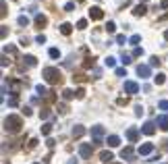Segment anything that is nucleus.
I'll list each match as a JSON object with an SVG mask.
<instances>
[{"mask_svg": "<svg viewBox=\"0 0 168 164\" xmlns=\"http://www.w3.org/2000/svg\"><path fill=\"white\" fill-rule=\"evenodd\" d=\"M104 65H106V67H114V65H116V58H114V56H108V58L104 60Z\"/></svg>", "mask_w": 168, "mask_h": 164, "instance_id": "obj_29", "label": "nucleus"}, {"mask_svg": "<svg viewBox=\"0 0 168 164\" xmlns=\"http://www.w3.org/2000/svg\"><path fill=\"white\" fill-rule=\"evenodd\" d=\"M127 139L131 141V143H135V141L139 139V131L133 129V127H131V129H127Z\"/></svg>", "mask_w": 168, "mask_h": 164, "instance_id": "obj_10", "label": "nucleus"}, {"mask_svg": "<svg viewBox=\"0 0 168 164\" xmlns=\"http://www.w3.org/2000/svg\"><path fill=\"white\" fill-rule=\"evenodd\" d=\"M21 127H23L21 117H17V114H9V117L4 118V129L9 131V133H19Z\"/></svg>", "mask_w": 168, "mask_h": 164, "instance_id": "obj_2", "label": "nucleus"}, {"mask_svg": "<svg viewBox=\"0 0 168 164\" xmlns=\"http://www.w3.org/2000/svg\"><path fill=\"white\" fill-rule=\"evenodd\" d=\"M19 104V98H17V96H12L11 100H9V106H17Z\"/></svg>", "mask_w": 168, "mask_h": 164, "instance_id": "obj_37", "label": "nucleus"}, {"mask_svg": "<svg viewBox=\"0 0 168 164\" xmlns=\"http://www.w3.org/2000/svg\"><path fill=\"white\" fill-rule=\"evenodd\" d=\"M100 160H104V162H110V160H114V156H112V152H106V150H104V152L100 154Z\"/></svg>", "mask_w": 168, "mask_h": 164, "instance_id": "obj_19", "label": "nucleus"}, {"mask_svg": "<svg viewBox=\"0 0 168 164\" xmlns=\"http://www.w3.org/2000/svg\"><path fill=\"white\" fill-rule=\"evenodd\" d=\"M120 156H122V160H133V158H135V154H133V148H131V145H127V148L120 152Z\"/></svg>", "mask_w": 168, "mask_h": 164, "instance_id": "obj_11", "label": "nucleus"}, {"mask_svg": "<svg viewBox=\"0 0 168 164\" xmlns=\"http://www.w3.org/2000/svg\"><path fill=\"white\" fill-rule=\"evenodd\" d=\"M71 31H73V25L71 23H62V25H60V33H62V35H71Z\"/></svg>", "mask_w": 168, "mask_h": 164, "instance_id": "obj_17", "label": "nucleus"}, {"mask_svg": "<svg viewBox=\"0 0 168 164\" xmlns=\"http://www.w3.org/2000/svg\"><path fill=\"white\" fill-rule=\"evenodd\" d=\"M158 127L162 131H168V114H162V117H158Z\"/></svg>", "mask_w": 168, "mask_h": 164, "instance_id": "obj_12", "label": "nucleus"}, {"mask_svg": "<svg viewBox=\"0 0 168 164\" xmlns=\"http://www.w3.org/2000/svg\"><path fill=\"white\" fill-rule=\"evenodd\" d=\"M89 19H91V21H100V19H104V11H102L100 6H91V9H89Z\"/></svg>", "mask_w": 168, "mask_h": 164, "instance_id": "obj_5", "label": "nucleus"}, {"mask_svg": "<svg viewBox=\"0 0 168 164\" xmlns=\"http://www.w3.org/2000/svg\"><path fill=\"white\" fill-rule=\"evenodd\" d=\"M33 164H37V162H33Z\"/></svg>", "mask_w": 168, "mask_h": 164, "instance_id": "obj_54", "label": "nucleus"}, {"mask_svg": "<svg viewBox=\"0 0 168 164\" xmlns=\"http://www.w3.org/2000/svg\"><path fill=\"white\" fill-rule=\"evenodd\" d=\"M4 52H9V54H17V48H15V46H6V48H4Z\"/></svg>", "mask_w": 168, "mask_h": 164, "instance_id": "obj_36", "label": "nucleus"}, {"mask_svg": "<svg viewBox=\"0 0 168 164\" xmlns=\"http://www.w3.org/2000/svg\"><path fill=\"white\" fill-rule=\"evenodd\" d=\"M141 112H143V108H141V106H135V114L141 117Z\"/></svg>", "mask_w": 168, "mask_h": 164, "instance_id": "obj_45", "label": "nucleus"}, {"mask_svg": "<svg viewBox=\"0 0 168 164\" xmlns=\"http://www.w3.org/2000/svg\"><path fill=\"white\" fill-rule=\"evenodd\" d=\"M50 133H52V125L50 123H44L42 125V135H50Z\"/></svg>", "mask_w": 168, "mask_h": 164, "instance_id": "obj_22", "label": "nucleus"}, {"mask_svg": "<svg viewBox=\"0 0 168 164\" xmlns=\"http://www.w3.org/2000/svg\"><path fill=\"white\" fill-rule=\"evenodd\" d=\"M129 42H131L133 46L137 48V44H139V42H141V35H137V33H135V35H131V37H129Z\"/></svg>", "mask_w": 168, "mask_h": 164, "instance_id": "obj_26", "label": "nucleus"}, {"mask_svg": "<svg viewBox=\"0 0 168 164\" xmlns=\"http://www.w3.org/2000/svg\"><path fill=\"white\" fill-rule=\"evenodd\" d=\"M75 96H77V100H83V98H85V89H83V87L75 89Z\"/></svg>", "mask_w": 168, "mask_h": 164, "instance_id": "obj_28", "label": "nucleus"}, {"mask_svg": "<svg viewBox=\"0 0 168 164\" xmlns=\"http://www.w3.org/2000/svg\"><path fill=\"white\" fill-rule=\"evenodd\" d=\"M106 143H108L110 148H116V145H120V137L118 135H110L108 139H106Z\"/></svg>", "mask_w": 168, "mask_h": 164, "instance_id": "obj_15", "label": "nucleus"}, {"mask_svg": "<svg viewBox=\"0 0 168 164\" xmlns=\"http://www.w3.org/2000/svg\"><path fill=\"white\" fill-rule=\"evenodd\" d=\"M162 9H168V0H162V4H160Z\"/></svg>", "mask_w": 168, "mask_h": 164, "instance_id": "obj_48", "label": "nucleus"}, {"mask_svg": "<svg viewBox=\"0 0 168 164\" xmlns=\"http://www.w3.org/2000/svg\"><path fill=\"white\" fill-rule=\"evenodd\" d=\"M36 42H37V44H44V42H46V35H44V33H39V35L36 37Z\"/></svg>", "mask_w": 168, "mask_h": 164, "instance_id": "obj_39", "label": "nucleus"}, {"mask_svg": "<svg viewBox=\"0 0 168 164\" xmlns=\"http://www.w3.org/2000/svg\"><path fill=\"white\" fill-rule=\"evenodd\" d=\"M149 65H152V67H160V58H158V56H152V58H149Z\"/></svg>", "mask_w": 168, "mask_h": 164, "instance_id": "obj_34", "label": "nucleus"}, {"mask_svg": "<svg viewBox=\"0 0 168 164\" xmlns=\"http://www.w3.org/2000/svg\"><path fill=\"white\" fill-rule=\"evenodd\" d=\"M139 156H147V154L154 152V143H143V145H139Z\"/></svg>", "mask_w": 168, "mask_h": 164, "instance_id": "obj_9", "label": "nucleus"}, {"mask_svg": "<svg viewBox=\"0 0 168 164\" xmlns=\"http://www.w3.org/2000/svg\"><path fill=\"white\" fill-rule=\"evenodd\" d=\"M106 31H108V33H114V31H116V23H114V21H108V23H106Z\"/></svg>", "mask_w": 168, "mask_h": 164, "instance_id": "obj_25", "label": "nucleus"}, {"mask_svg": "<svg viewBox=\"0 0 168 164\" xmlns=\"http://www.w3.org/2000/svg\"><path fill=\"white\" fill-rule=\"evenodd\" d=\"M36 25L37 27H46L48 25V17L46 15H36Z\"/></svg>", "mask_w": 168, "mask_h": 164, "instance_id": "obj_14", "label": "nucleus"}, {"mask_svg": "<svg viewBox=\"0 0 168 164\" xmlns=\"http://www.w3.org/2000/svg\"><path fill=\"white\" fill-rule=\"evenodd\" d=\"M42 77L46 79V83L50 85H56V83L62 81V75H60V71L56 67H46V69L42 71Z\"/></svg>", "mask_w": 168, "mask_h": 164, "instance_id": "obj_1", "label": "nucleus"}, {"mask_svg": "<svg viewBox=\"0 0 168 164\" xmlns=\"http://www.w3.org/2000/svg\"><path fill=\"white\" fill-rule=\"evenodd\" d=\"M166 19H168V12H166V15H162V17L158 19V21H166Z\"/></svg>", "mask_w": 168, "mask_h": 164, "instance_id": "obj_49", "label": "nucleus"}, {"mask_svg": "<svg viewBox=\"0 0 168 164\" xmlns=\"http://www.w3.org/2000/svg\"><path fill=\"white\" fill-rule=\"evenodd\" d=\"M85 135V127H81V125H75L73 127V137L75 139H79V137H83Z\"/></svg>", "mask_w": 168, "mask_h": 164, "instance_id": "obj_13", "label": "nucleus"}, {"mask_svg": "<svg viewBox=\"0 0 168 164\" xmlns=\"http://www.w3.org/2000/svg\"><path fill=\"white\" fill-rule=\"evenodd\" d=\"M91 154H94V145H89V143H81L79 145V156L81 158H91Z\"/></svg>", "mask_w": 168, "mask_h": 164, "instance_id": "obj_3", "label": "nucleus"}, {"mask_svg": "<svg viewBox=\"0 0 168 164\" xmlns=\"http://www.w3.org/2000/svg\"><path fill=\"white\" fill-rule=\"evenodd\" d=\"M36 89H37V94H39V96H44V98H48V96H50V92L46 89V87H44V85H37Z\"/></svg>", "mask_w": 168, "mask_h": 164, "instance_id": "obj_23", "label": "nucleus"}, {"mask_svg": "<svg viewBox=\"0 0 168 164\" xmlns=\"http://www.w3.org/2000/svg\"><path fill=\"white\" fill-rule=\"evenodd\" d=\"M91 135H94V143H102V135H104V127H100V125H96V127H91Z\"/></svg>", "mask_w": 168, "mask_h": 164, "instance_id": "obj_4", "label": "nucleus"}, {"mask_svg": "<svg viewBox=\"0 0 168 164\" xmlns=\"http://www.w3.org/2000/svg\"><path fill=\"white\" fill-rule=\"evenodd\" d=\"M50 56H52V58H58L60 50H58V48H50Z\"/></svg>", "mask_w": 168, "mask_h": 164, "instance_id": "obj_32", "label": "nucleus"}, {"mask_svg": "<svg viewBox=\"0 0 168 164\" xmlns=\"http://www.w3.org/2000/svg\"><path fill=\"white\" fill-rule=\"evenodd\" d=\"M73 79H75V81H85V75H81V73H79V75H75Z\"/></svg>", "mask_w": 168, "mask_h": 164, "instance_id": "obj_43", "label": "nucleus"}, {"mask_svg": "<svg viewBox=\"0 0 168 164\" xmlns=\"http://www.w3.org/2000/svg\"><path fill=\"white\" fill-rule=\"evenodd\" d=\"M39 117H42L44 120H46V118L50 117V110H48V108H42V112H39Z\"/></svg>", "mask_w": 168, "mask_h": 164, "instance_id": "obj_35", "label": "nucleus"}, {"mask_svg": "<svg viewBox=\"0 0 168 164\" xmlns=\"http://www.w3.org/2000/svg\"><path fill=\"white\" fill-rule=\"evenodd\" d=\"M164 81H166V75H164V73H158L156 77H154V83H156V85H162Z\"/></svg>", "mask_w": 168, "mask_h": 164, "instance_id": "obj_20", "label": "nucleus"}, {"mask_svg": "<svg viewBox=\"0 0 168 164\" xmlns=\"http://www.w3.org/2000/svg\"><path fill=\"white\" fill-rule=\"evenodd\" d=\"M120 58H122V62H125V65H129V62H131V56H129V54H122Z\"/></svg>", "mask_w": 168, "mask_h": 164, "instance_id": "obj_41", "label": "nucleus"}, {"mask_svg": "<svg viewBox=\"0 0 168 164\" xmlns=\"http://www.w3.org/2000/svg\"><path fill=\"white\" fill-rule=\"evenodd\" d=\"M116 42H118V44H125V42H127V37H125V35H116Z\"/></svg>", "mask_w": 168, "mask_h": 164, "instance_id": "obj_44", "label": "nucleus"}, {"mask_svg": "<svg viewBox=\"0 0 168 164\" xmlns=\"http://www.w3.org/2000/svg\"><path fill=\"white\" fill-rule=\"evenodd\" d=\"M164 148H166V150H168V139H166V141H164Z\"/></svg>", "mask_w": 168, "mask_h": 164, "instance_id": "obj_51", "label": "nucleus"}, {"mask_svg": "<svg viewBox=\"0 0 168 164\" xmlns=\"http://www.w3.org/2000/svg\"><path fill=\"white\" fill-rule=\"evenodd\" d=\"M116 75H118V77H127V71L125 69H116Z\"/></svg>", "mask_w": 168, "mask_h": 164, "instance_id": "obj_42", "label": "nucleus"}, {"mask_svg": "<svg viewBox=\"0 0 168 164\" xmlns=\"http://www.w3.org/2000/svg\"><path fill=\"white\" fill-rule=\"evenodd\" d=\"M85 27H87V21L85 19H79L77 21V29H85Z\"/></svg>", "mask_w": 168, "mask_h": 164, "instance_id": "obj_33", "label": "nucleus"}, {"mask_svg": "<svg viewBox=\"0 0 168 164\" xmlns=\"http://www.w3.org/2000/svg\"><path fill=\"white\" fill-rule=\"evenodd\" d=\"M19 25H21V27H27V25H29V19H27L25 15H21V17H19Z\"/></svg>", "mask_w": 168, "mask_h": 164, "instance_id": "obj_30", "label": "nucleus"}, {"mask_svg": "<svg viewBox=\"0 0 168 164\" xmlns=\"http://www.w3.org/2000/svg\"><path fill=\"white\" fill-rule=\"evenodd\" d=\"M23 60H25V65H27V67H36V65H37V58H36V56H31V54H27Z\"/></svg>", "mask_w": 168, "mask_h": 164, "instance_id": "obj_18", "label": "nucleus"}, {"mask_svg": "<svg viewBox=\"0 0 168 164\" xmlns=\"http://www.w3.org/2000/svg\"><path fill=\"white\" fill-rule=\"evenodd\" d=\"M141 54H143V48H135V50H133V56H141Z\"/></svg>", "mask_w": 168, "mask_h": 164, "instance_id": "obj_38", "label": "nucleus"}, {"mask_svg": "<svg viewBox=\"0 0 168 164\" xmlns=\"http://www.w3.org/2000/svg\"><path fill=\"white\" fill-rule=\"evenodd\" d=\"M6 33H9V29H6V25H2V29H0V35H2V40L6 37Z\"/></svg>", "mask_w": 168, "mask_h": 164, "instance_id": "obj_40", "label": "nucleus"}, {"mask_svg": "<svg viewBox=\"0 0 168 164\" xmlns=\"http://www.w3.org/2000/svg\"><path fill=\"white\" fill-rule=\"evenodd\" d=\"M145 12H147L145 4H137V6H135V11H133V15H135V17H143Z\"/></svg>", "mask_w": 168, "mask_h": 164, "instance_id": "obj_16", "label": "nucleus"}, {"mask_svg": "<svg viewBox=\"0 0 168 164\" xmlns=\"http://www.w3.org/2000/svg\"><path fill=\"white\" fill-rule=\"evenodd\" d=\"M94 65H96V58H85L83 60V69H94Z\"/></svg>", "mask_w": 168, "mask_h": 164, "instance_id": "obj_21", "label": "nucleus"}, {"mask_svg": "<svg viewBox=\"0 0 168 164\" xmlns=\"http://www.w3.org/2000/svg\"><path fill=\"white\" fill-rule=\"evenodd\" d=\"M137 75H139L141 79H147V77L152 75V69H149L147 65H139V67H137Z\"/></svg>", "mask_w": 168, "mask_h": 164, "instance_id": "obj_7", "label": "nucleus"}, {"mask_svg": "<svg viewBox=\"0 0 168 164\" xmlns=\"http://www.w3.org/2000/svg\"><path fill=\"white\" fill-rule=\"evenodd\" d=\"M73 9H75V4H73V2H69V4H64V11H73Z\"/></svg>", "mask_w": 168, "mask_h": 164, "instance_id": "obj_46", "label": "nucleus"}, {"mask_svg": "<svg viewBox=\"0 0 168 164\" xmlns=\"http://www.w3.org/2000/svg\"><path fill=\"white\" fill-rule=\"evenodd\" d=\"M125 92H127V94H137V92H139V85H137V83L135 81H125Z\"/></svg>", "mask_w": 168, "mask_h": 164, "instance_id": "obj_8", "label": "nucleus"}, {"mask_svg": "<svg viewBox=\"0 0 168 164\" xmlns=\"http://www.w3.org/2000/svg\"><path fill=\"white\" fill-rule=\"evenodd\" d=\"M114 164H120V162H114Z\"/></svg>", "mask_w": 168, "mask_h": 164, "instance_id": "obj_52", "label": "nucleus"}, {"mask_svg": "<svg viewBox=\"0 0 168 164\" xmlns=\"http://www.w3.org/2000/svg\"><path fill=\"white\" fill-rule=\"evenodd\" d=\"M164 40H166V42H168V29H166V31H164Z\"/></svg>", "mask_w": 168, "mask_h": 164, "instance_id": "obj_50", "label": "nucleus"}, {"mask_svg": "<svg viewBox=\"0 0 168 164\" xmlns=\"http://www.w3.org/2000/svg\"><path fill=\"white\" fill-rule=\"evenodd\" d=\"M158 108L164 110V112H168V100H160V102H158Z\"/></svg>", "mask_w": 168, "mask_h": 164, "instance_id": "obj_27", "label": "nucleus"}, {"mask_svg": "<svg viewBox=\"0 0 168 164\" xmlns=\"http://www.w3.org/2000/svg\"><path fill=\"white\" fill-rule=\"evenodd\" d=\"M62 98H64V100H71V98H77V96H75L73 89H64V92H62Z\"/></svg>", "mask_w": 168, "mask_h": 164, "instance_id": "obj_24", "label": "nucleus"}, {"mask_svg": "<svg viewBox=\"0 0 168 164\" xmlns=\"http://www.w3.org/2000/svg\"><path fill=\"white\" fill-rule=\"evenodd\" d=\"M141 133H145V135H154V133H156V123H152V120L143 123V127H141Z\"/></svg>", "mask_w": 168, "mask_h": 164, "instance_id": "obj_6", "label": "nucleus"}, {"mask_svg": "<svg viewBox=\"0 0 168 164\" xmlns=\"http://www.w3.org/2000/svg\"><path fill=\"white\" fill-rule=\"evenodd\" d=\"M4 164H9V162H4Z\"/></svg>", "mask_w": 168, "mask_h": 164, "instance_id": "obj_53", "label": "nucleus"}, {"mask_svg": "<svg viewBox=\"0 0 168 164\" xmlns=\"http://www.w3.org/2000/svg\"><path fill=\"white\" fill-rule=\"evenodd\" d=\"M0 65H2V67H6V65H9V60H6V54H2V62H0Z\"/></svg>", "mask_w": 168, "mask_h": 164, "instance_id": "obj_47", "label": "nucleus"}, {"mask_svg": "<svg viewBox=\"0 0 168 164\" xmlns=\"http://www.w3.org/2000/svg\"><path fill=\"white\" fill-rule=\"evenodd\" d=\"M0 9H2V11H0V17H6V0L0 2Z\"/></svg>", "mask_w": 168, "mask_h": 164, "instance_id": "obj_31", "label": "nucleus"}]
</instances>
